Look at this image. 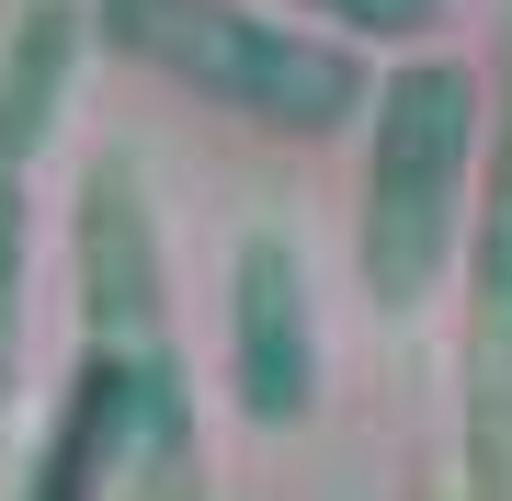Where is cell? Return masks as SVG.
Listing matches in <instances>:
<instances>
[{"mask_svg": "<svg viewBox=\"0 0 512 501\" xmlns=\"http://www.w3.org/2000/svg\"><path fill=\"white\" fill-rule=\"evenodd\" d=\"M228 399L251 433H308L319 410V297L285 228H251L228 262Z\"/></svg>", "mask_w": 512, "mask_h": 501, "instance_id": "obj_5", "label": "cell"}, {"mask_svg": "<svg viewBox=\"0 0 512 501\" xmlns=\"http://www.w3.org/2000/svg\"><path fill=\"white\" fill-rule=\"evenodd\" d=\"M23 342H35V194L0 160V422L23 399Z\"/></svg>", "mask_w": 512, "mask_h": 501, "instance_id": "obj_7", "label": "cell"}, {"mask_svg": "<svg viewBox=\"0 0 512 501\" xmlns=\"http://www.w3.org/2000/svg\"><path fill=\"white\" fill-rule=\"evenodd\" d=\"M456 501H512V0H501V57H490V137H478V205H467Z\"/></svg>", "mask_w": 512, "mask_h": 501, "instance_id": "obj_4", "label": "cell"}, {"mask_svg": "<svg viewBox=\"0 0 512 501\" xmlns=\"http://www.w3.org/2000/svg\"><path fill=\"white\" fill-rule=\"evenodd\" d=\"M69 251H80V342L35 445H23L12 501H217L183 319H171L160 205H148V171L126 149H92Z\"/></svg>", "mask_w": 512, "mask_h": 501, "instance_id": "obj_1", "label": "cell"}, {"mask_svg": "<svg viewBox=\"0 0 512 501\" xmlns=\"http://www.w3.org/2000/svg\"><path fill=\"white\" fill-rule=\"evenodd\" d=\"M80 35H92V12H80V0H35V12L12 23V46H0V160H12V171L46 160L57 114H69Z\"/></svg>", "mask_w": 512, "mask_h": 501, "instance_id": "obj_6", "label": "cell"}, {"mask_svg": "<svg viewBox=\"0 0 512 501\" xmlns=\"http://www.w3.org/2000/svg\"><path fill=\"white\" fill-rule=\"evenodd\" d=\"M478 137H490V80L456 57H410L365 103V308L410 319L444 297L478 205Z\"/></svg>", "mask_w": 512, "mask_h": 501, "instance_id": "obj_2", "label": "cell"}, {"mask_svg": "<svg viewBox=\"0 0 512 501\" xmlns=\"http://www.w3.org/2000/svg\"><path fill=\"white\" fill-rule=\"evenodd\" d=\"M92 35L126 69L239 114V126H274V137H330L376 103L365 57L342 35H308L262 0H92Z\"/></svg>", "mask_w": 512, "mask_h": 501, "instance_id": "obj_3", "label": "cell"}, {"mask_svg": "<svg viewBox=\"0 0 512 501\" xmlns=\"http://www.w3.org/2000/svg\"><path fill=\"white\" fill-rule=\"evenodd\" d=\"M296 23H319V35H342V46H399V35H433L456 0H285Z\"/></svg>", "mask_w": 512, "mask_h": 501, "instance_id": "obj_8", "label": "cell"}]
</instances>
